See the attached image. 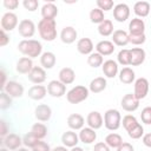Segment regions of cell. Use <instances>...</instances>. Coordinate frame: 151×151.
<instances>
[{
    "mask_svg": "<svg viewBox=\"0 0 151 151\" xmlns=\"http://www.w3.org/2000/svg\"><path fill=\"white\" fill-rule=\"evenodd\" d=\"M18 50L21 54L25 57H28L31 59L37 58L41 55L42 53V45L40 41L35 39H24L18 44Z\"/></svg>",
    "mask_w": 151,
    "mask_h": 151,
    "instance_id": "6da1fadb",
    "label": "cell"
},
{
    "mask_svg": "<svg viewBox=\"0 0 151 151\" xmlns=\"http://www.w3.org/2000/svg\"><path fill=\"white\" fill-rule=\"evenodd\" d=\"M38 32L45 41H53L57 38V24L54 19H41L38 22Z\"/></svg>",
    "mask_w": 151,
    "mask_h": 151,
    "instance_id": "7a4b0ae2",
    "label": "cell"
},
{
    "mask_svg": "<svg viewBox=\"0 0 151 151\" xmlns=\"http://www.w3.org/2000/svg\"><path fill=\"white\" fill-rule=\"evenodd\" d=\"M90 90L84 85H77L66 93V99L70 104H79L87 99Z\"/></svg>",
    "mask_w": 151,
    "mask_h": 151,
    "instance_id": "3957f363",
    "label": "cell"
},
{
    "mask_svg": "<svg viewBox=\"0 0 151 151\" xmlns=\"http://www.w3.org/2000/svg\"><path fill=\"white\" fill-rule=\"evenodd\" d=\"M122 116L120 112L116 109H110L104 113V125L110 131H116L120 127Z\"/></svg>",
    "mask_w": 151,
    "mask_h": 151,
    "instance_id": "277c9868",
    "label": "cell"
},
{
    "mask_svg": "<svg viewBox=\"0 0 151 151\" xmlns=\"http://www.w3.org/2000/svg\"><path fill=\"white\" fill-rule=\"evenodd\" d=\"M18 32L22 38H32L35 33V25L31 19H22L18 25Z\"/></svg>",
    "mask_w": 151,
    "mask_h": 151,
    "instance_id": "5b68a950",
    "label": "cell"
},
{
    "mask_svg": "<svg viewBox=\"0 0 151 151\" xmlns=\"http://www.w3.org/2000/svg\"><path fill=\"white\" fill-rule=\"evenodd\" d=\"M149 92V81L146 78L144 77H140L138 79L134 80V91H133V94L134 97L140 100V99H144L146 97Z\"/></svg>",
    "mask_w": 151,
    "mask_h": 151,
    "instance_id": "8992f818",
    "label": "cell"
},
{
    "mask_svg": "<svg viewBox=\"0 0 151 151\" xmlns=\"http://www.w3.org/2000/svg\"><path fill=\"white\" fill-rule=\"evenodd\" d=\"M18 17L13 12H6L1 18V29L5 32H11L18 26Z\"/></svg>",
    "mask_w": 151,
    "mask_h": 151,
    "instance_id": "52a82bcc",
    "label": "cell"
},
{
    "mask_svg": "<svg viewBox=\"0 0 151 151\" xmlns=\"http://www.w3.org/2000/svg\"><path fill=\"white\" fill-rule=\"evenodd\" d=\"M1 91L6 92L12 98H20V97H22L25 90H24V86L20 83H18L15 80H8L7 84L5 85V87Z\"/></svg>",
    "mask_w": 151,
    "mask_h": 151,
    "instance_id": "ba28073f",
    "label": "cell"
},
{
    "mask_svg": "<svg viewBox=\"0 0 151 151\" xmlns=\"http://www.w3.org/2000/svg\"><path fill=\"white\" fill-rule=\"evenodd\" d=\"M2 146H5L6 149L11 150V151H15L19 147H21L22 144V138L17 134V133H8L4 139H2Z\"/></svg>",
    "mask_w": 151,
    "mask_h": 151,
    "instance_id": "9c48e42d",
    "label": "cell"
},
{
    "mask_svg": "<svg viewBox=\"0 0 151 151\" xmlns=\"http://www.w3.org/2000/svg\"><path fill=\"white\" fill-rule=\"evenodd\" d=\"M47 93L51 97L60 98L66 93V85H64L60 80H51L47 85Z\"/></svg>",
    "mask_w": 151,
    "mask_h": 151,
    "instance_id": "30bf717a",
    "label": "cell"
},
{
    "mask_svg": "<svg viewBox=\"0 0 151 151\" xmlns=\"http://www.w3.org/2000/svg\"><path fill=\"white\" fill-rule=\"evenodd\" d=\"M120 105H122L123 110H125L126 112H133L139 107V100L134 97L133 93H126L122 98Z\"/></svg>",
    "mask_w": 151,
    "mask_h": 151,
    "instance_id": "8fae6325",
    "label": "cell"
},
{
    "mask_svg": "<svg viewBox=\"0 0 151 151\" xmlns=\"http://www.w3.org/2000/svg\"><path fill=\"white\" fill-rule=\"evenodd\" d=\"M130 17V7L126 4H118L113 7V18L118 22H124Z\"/></svg>",
    "mask_w": 151,
    "mask_h": 151,
    "instance_id": "7c38bea8",
    "label": "cell"
},
{
    "mask_svg": "<svg viewBox=\"0 0 151 151\" xmlns=\"http://www.w3.org/2000/svg\"><path fill=\"white\" fill-rule=\"evenodd\" d=\"M27 77L31 83L35 85H41L46 80V71L41 66H34Z\"/></svg>",
    "mask_w": 151,
    "mask_h": 151,
    "instance_id": "4fadbf2b",
    "label": "cell"
},
{
    "mask_svg": "<svg viewBox=\"0 0 151 151\" xmlns=\"http://www.w3.org/2000/svg\"><path fill=\"white\" fill-rule=\"evenodd\" d=\"M86 123L88 125V127L93 129V130H98L103 126L104 124V118L100 114V112L98 111H91L87 117H86Z\"/></svg>",
    "mask_w": 151,
    "mask_h": 151,
    "instance_id": "5bb4252c",
    "label": "cell"
},
{
    "mask_svg": "<svg viewBox=\"0 0 151 151\" xmlns=\"http://www.w3.org/2000/svg\"><path fill=\"white\" fill-rule=\"evenodd\" d=\"M34 116L39 122H48L52 117V109L46 104H40L35 107Z\"/></svg>",
    "mask_w": 151,
    "mask_h": 151,
    "instance_id": "9a60e30c",
    "label": "cell"
},
{
    "mask_svg": "<svg viewBox=\"0 0 151 151\" xmlns=\"http://www.w3.org/2000/svg\"><path fill=\"white\" fill-rule=\"evenodd\" d=\"M77 37H78V33L76 28L72 26H65L60 32V40L67 45L74 42L77 40Z\"/></svg>",
    "mask_w": 151,
    "mask_h": 151,
    "instance_id": "2e32d148",
    "label": "cell"
},
{
    "mask_svg": "<svg viewBox=\"0 0 151 151\" xmlns=\"http://www.w3.org/2000/svg\"><path fill=\"white\" fill-rule=\"evenodd\" d=\"M33 67H34L33 66V61L28 57H21L17 61V65H15V70H17L18 73H20V74H27V76L32 71Z\"/></svg>",
    "mask_w": 151,
    "mask_h": 151,
    "instance_id": "e0dca14e",
    "label": "cell"
},
{
    "mask_svg": "<svg viewBox=\"0 0 151 151\" xmlns=\"http://www.w3.org/2000/svg\"><path fill=\"white\" fill-rule=\"evenodd\" d=\"M101 70H103L104 76L107 77V78H114L119 73V71H118V64H117V61H114L112 59L105 60L104 64L101 65Z\"/></svg>",
    "mask_w": 151,
    "mask_h": 151,
    "instance_id": "ac0fdd59",
    "label": "cell"
},
{
    "mask_svg": "<svg viewBox=\"0 0 151 151\" xmlns=\"http://www.w3.org/2000/svg\"><path fill=\"white\" fill-rule=\"evenodd\" d=\"M112 42L116 46H120V47L126 46L130 42L129 33L124 29H116L112 34Z\"/></svg>",
    "mask_w": 151,
    "mask_h": 151,
    "instance_id": "d6986e66",
    "label": "cell"
},
{
    "mask_svg": "<svg viewBox=\"0 0 151 151\" xmlns=\"http://www.w3.org/2000/svg\"><path fill=\"white\" fill-rule=\"evenodd\" d=\"M93 42L90 38H81L77 41V50L80 54L84 55H90L91 53H93Z\"/></svg>",
    "mask_w": 151,
    "mask_h": 151,
    "instance_id": "ffe728a7",
    "label": "cell"
},
{
    "mask_svg": "<svg viewBox=\"0 0 151 151\" xmlns=\"http://www.w3.org/2000/svg\"><path fill=\"white\" fill-rule=\"evenodd\" d=\"M79 140L84 144H92L96 142L97 139V132L96 130L91 129V127H83L79 132Z\"/></svg>",
    "mask_w": 151,
    "mask_h": 151,
    "instance_id": "44dd1931",
    "label": "cell"
},
{
    "mask_svg": "<svg viewBox=\"0 0 151 151\" xmlns=\"http://www.w3.org/2000/svg\"><path fill=\"white\" fill-rule=\"evenodd\" d=\"M79 136L73 131V130H70V131H66L63 133L61 136V143L64 144V146L66 147H74L77 146V144L79 143Z\"/></svg>",
    "mask_w": 151,
    "mask_h": 151,
    "instance_id": "7402d4cb",
    "label": "cell"
},
{
    "mask_svg": "<svg viewBox=\"0 0 151 151\" xmlns=\"http://www.w3.org/2000/svg\"><path fill=\"white\" fill-rule=\"evenodd\" d=\"M131 51V66H139L145 61L146 53L142 47H133Z\"/></svg>",
    "mask_w": 151,
    "mask_h": 151,
    "instance_id": "603a6c76",
    "label": "cell"
},
{
    "mask_svg": "<svg viewBox=\"0 0 151 151\" xmlns=\"http://www.w3.org/2000/svg\"><path fill=\"white\" fill-rule=\"evenodd\" d=\"M145 22L140 18H133L129 24V34H144Z\"/></svg>",
    "mask_w": 151,
    "mask_h": 151,
    "instance_id": "cb8c5ba5",
    "label": "cell"
},
{
    "mask_svg": "<svg viewBox=\"0 0 151 151\" xmlns=\"http://www.w3.org/2000/svg\"><path fill=\"white\" fill-rule=\"evenodd\" d=\"M116 45L110 41V40H101L96 45V52H98L99 54L104 55H111L114 52V47Z\"/></svg>",
    "mask_w": 151,
    "mask_h": 151,
    "instance_id": "d4e9b609",
    "label": "cell"
},
{
    "mask_svg": "<svg viewBox=\"0 0 151 151\" xmlns=\"http://www.w3.org/2000/svg\"><path fill=\"white\" fill-rule=\"evenodd\" d=\"M85 119L81 114L79 113H72L67 117V125L71 130H81L84 127Z\"/></svg>",
    "mask_w": 151,
    "mask_h": 151,
    "instance_id": "484cf974",
    "label": "cell"
},
{
    "mask_svg": "<svg viewBox=\"0 0 151 151\" xmlns=\"http://www.w3.org/2000/svg\"><path fill=\"white\" fill-rule=\"evenodd\" d=\"M47 94V87L44 85H33L28 90V97L33 100H41Z\"/></svg>",
    "mask_w": 151,
    "mask_h": 151,
    "instance_id": "4316f807",
    "label": "cell"
},
{
    "mask_svg": "<svg viewBox=\"0 0 151 151\" xmlns=\"http://www.w3.org/2000/svg\"><path fill=\"white\" fill-rule=\"evenodd\" d=\"M133 12L138 18H145L151 12V6L147 1H137L133 6Z\"/></svg>",
    "mask_w": 151,
    "mask_h": 151,
    "instance_id": "83f0119b",
    "label": "cell"
},
{
    "mask_svg": "<svg viewBox=\"0 0 151 151\" xmlns=\"http://www.w3.org/2000/svg\"><path fill=\"white\" fill-rule=\"evenodd\" d=\"M58 15V7L52 2H45L41 7V17L42 19H54Z\"/></svg>",
    "mask_w": 151,
    "mask_h": 151,
    "instance_id": "f1b7e54d",
    "label": "cell"
},
{
    "mask_svg": "<svg viewBox=\"0 0 151 151\" xmlns=\"http://www.w3.org/2000/svg\"><path fill=\"white\" fill-rule=\"evenodd\" d=\"M55 63H57V58L53 52L47 51L40 55V64H41V67L45 70H51L55 65Z\"/></svg>",
    "mask_w": 151,
    "mask_h": 151,
    "instance_id": "f546056e",
    "label": "cell"
},
{
    "mask_svg": "<svg viewBox=\"0 0 151 151\" xmlns=\"http://www.w3.org/2000/svg\"><path fill=\"white\" fill-rule=\"evenodd\" d=\"M118 77H119V80L120 83L123 84H132L134 80H136V73L131 68V67H123L119 73H118Z\"/></svg>",
    "mask_w": 151,
    "mask_h": 151,
    "instance_id": "4dcf8cb0",
    "label": "cell"
},
{
    "mask_svg": "<svg viewBox=\"0 0 151 151\" xmlns=\"http://www.w3.org/2000/svg\"><path fill=\"white\" fill-rule=\"evenodd\" d=\"M58 76H59V79L58 80H60L64 85H70L76 79V73H74V71L71 67H64V68H61L59 71V74Z\"/></svg>",
    "mask_w": 151,
    "mask_h": 151,
    "instance_id": "1f68e13d",
    "label": "cell"
},
{
    "mask_svg": "<svg viewBox=\"0 0 151 151\" xmlns=\"http://www.w3.org/2000/svg\"><path fill=\"white\" fill-rule=\"evenodd\" d=\"M106 85H107V83H106V79L104 77H97V78L91 80L88 90L92 93H100L106 88Z\"/></svg>",
    "mask_w": 151,
    "mask_h": 151,
    "instance_id": "d6a6232c",
    "label": "cell"
},
{
    "mask_svg": "<svg viewBox=\"0 0 151 151\" xmlns=\"http://www.w3.org/2000/svg\"><path fill=\"white\" fill-rule=\"evenodd\" d=\"M37 139L42 140L46 136H47V126L42 123H35L32 125L31 131H29Z\"/></svg>",
    "mask_w": 151,
    "mask_h": 151,
    "instance_id": "836d02e7",
    "label": "cell"
},
{
    "mask_svg": "<svg viewBox=\"0 0 151 151\" xmlns=\"http://www.w3.org/2000/svg\"><path fill=\"white\" fill-rule=\"evenodd\" d=\"M105 143L110 149H118L124 142H123V138H122L120 134H118L116 132H112V133H109L105 137Z\"/></svg>",
    "mask_w": 151,
    "mask_h": 151,
    "instance_id": "e575fe53",
    "label": "cell"
},
{
    "mask_svg": "<svg viewBox=\"0 0 151 151\" xmlns=\"http://www.w3.org/2000/svg\"><path fill=\"white\" fill-rule=\"evenodd\" d=\"M113 22L110 19H105L101 24L98 25V33L101 37H109L113 34Z\"/></svg>",
    "mask_w": 151,
    "mask_h": 151,
    "instance_id": "d590c367",
    "label": "cell"
},
{
    "mask_svg": "<svg viewBox=\"0 0 151 151\" xmlns=\"http://www.w3.org/2000/svg\"><path fill=\"white\" fill-rule=\"evenodd\" d=\"M117 60L120 65L123 66H127V65H131V51L127 50V48H123L118 52V55H117Z\"/></svg>",
    "mask_w": 151,
    "mask_h": 151,
    "instance_id": "8d00e7d4",
    "label": "cell"
},
{
    "mask_svg": "<svg viewBox=\"0 0 151 151\" xmlns=\"http://www.w3.org/2000/svg\"><path fill=\"white\" fill-rule=\"evenodd\" d=\"M87 64L93 67V68H97L99 66H101L104 64V59H103V55L99 54L98 52H93L91 53L88 57H87Z\"/></svg>",
    "mask_w": 151,
    "mask_h": 151,
    "instance_id": "74e56055",
    "label": "cell"
},
{
    "mask_svg": "<svg viewBox=\"0 0 151 151\" xmlns=\"http://www.w3.org/2000/svg\"><path fill=\"white\" fill-rule=\"evenodd\" d=\"M122 124H123L124 129L126 130V132H129V131H131L134 126H137L139 123H138V120H137V118H136L134 116H132V114H126V116L123 117Z\"/></svg>",
    "mask_w": 151,
    "mask_h": 151,
    "instance_id": "f35d334b",
    "label": "cell"
},
{
    "mask_svg": "<svg viewBox=\"0 0 151 151\" xmlns=\"http://www.w3.org/2000/svg\"><path fill=\"white\" fill-rule=\"evenodd\" d=\"M90 20H91V22H93V24H98V25L101 24V22L105 20L104 12H103L101 9H99L98 7L91 9V12H90Z\"/></svg>",
    "mask_w": 151,
    "mask_h": 151,
    "instance_id": "ab89813d",
    "label": "cell"
},
{
    "mask_svg": "<svg viewBox=\"0 0 151 151\" xmlns=\"http://www.w3.org/2000/svg\"><path fill=\"white\" fill-rule=\"evenodd\" d=\"M38 142H39V139H37L31 132L26 133V134L22 137V144L25 145V147H31V149H33Z\"/></svg>",
    "mask_w": 151,
    "mask_h": 151,
    "instance_id": "60d3db41",
    "label": "cell"
},
{
    "mask_svg": "<svg viewBox=\"0 0 151 151\" xmlns=\"http://www.w3.org/2000/svg\"><path fill=\"white\" fill-rule=\"evenodd\" d=\"M9 106H12V97L9 94H7L6 92L1 91V96H0V109L1 110H6Z\"/></svg>",
    "mask_w": 151,
    "mask_h": 151,
    "instance_id": "b9f144b4",
    "label": "cell"
},
{
    "mask_svg": "<svg viewBox=\"0 0 151 151\" xmlns=\"http://www.w3.org/2000/svg\"><path fill=\"white\" fill-rule=\"evenodd\" d=\"M127 134H129V137L132 138V139H139V138H142V136H144V127H143L140 124H138V125L134 126L131 131H129Z\"/></svg>",
    "mask_w": 151,
    "mask_h": 151,
    "instance_id": "7bdbcfd3",
    "label": "cell"
},
{
    "mask_svg": "<svg viewBox=\"0 0 151 151\" xmlns=\"http://www.w3.org/2000/svg\"><path fill=\"white\" fill-rule=\"evenodd\" d=\"M97 7L103 12H107L114 7V4L112 0H97Z\"/></svg>",
    "mask_w": 151,
    "mask_h": 151,
    "instance_id": "ee69618b",
    "label": "cell"
},
{
    "mask_svg": "<svg viewBox=\"0 0 151 151\" xmlns=\"http://www.w3.org/2000/svg\"><path fill=\"white\" fill-rule=\"evenodd\" d=\"M140 118H142V122L146 125H151V106H146L142 110V113H140Z\"/></svg>",
    "mask_w": 151,
    "mask_h": 151,
    "instance_id": "f6af8a7d",
    "label": "cell"
},
{
    "mask_svg": "<svg viewBox=\"0 0 151 151\" xmlns=\"http://www.w3.org/2000/svg\"><path fill=\"white\" fill-rule=\"evenodd\" d=\"M129 37H130V42L133 44V45H142V44H144V42L146 41V35H145V33H144V34H137V35H134V34H129Z\"/></svg>",
    "mask_w": 151,
    "mask_h": 151,
    "instance_id": "bcb514c9",
    "label": "cell"
},
{
    "mask_svg": "<svg viewBox=\"0 0 151 151\" xmlns=\"http://www.w3.org/2000/svg\"><path fill=\"white\" fill-rule=\"evenodd\" d=\"M22 6H24L27 11L34 12V11H37V8H38V6H39V2H38L37 0H24V1H22Z\"/></svg>",
    "mask_w": 151,
    "mask_h": 151,
    "instance_id": "7dc6e473",
    "label": "cell"
},
{
    "mask_svg": "<svg viewBox=\"0 0 151 151\" xmlns=\"http://www.w3.org/2000/svg\"><path fill=\"white\" fill-rule=\"evenodd\" d=\"M32 151H52L50 145L46 143V142H42V140H39L35 146L32 149Z\"/></svg>",
    "mask_w": 151,
    "mask_h": 151,
    "instance_id": "c3c4849f",
    "label": "cell"
},
{
    "mask_svg": "<svg viewBox=\"0 0 151 151\" xmlns=\"http://www.w3.org/2000/svg\"><path fill=\"white\" fill-rule=\"evenodd\" d=\"M2 4H4V7L6 9H9V12H11V9H17L19 6L18 0H4Z\"/></svg>",
    "mask_w": 151,
    "mask_h": 151,
    "instance_id": "681fc988",
    "label": "cell"
},
{
    "mask_svg": "<svg viewBox=\"0 0 151 151\" xmlns=\"http://www.w3.org/2000/svg\"><path fill=\"white\" fill-rule=\"evenodd\" d=\"M7 134H8V127H7V124H6V122H5L4 119H1V120H0V136H1V138L4 139Z\"/></svg>",
    "mask_w": 151,
    "mask_h": 151,
    "instance_id": "f907efd6",
    "label": "cell"
},
{
    "mask_svg": "<svg viewBox=\"0 0 151 151\" xmlns=\"http://www.w3.org/2000/svg\"><path fill=\"white\" fill-rule=\"evenodd\" d=\"M93 151H110V147L106 145L105 142H98L94 144Z\"/></svg>",
    "mask_w": 151,
    "mask_h": 151,
    "instance_id": "816d5d0a",
    "label": "cell"
},
{
    "mask_svg": "<svg viewBox=\"0 0 151 151\" xmlns=\"http://www.w3.org/2000/svg\"><path fill=\"white\" fill-rule=\"evenodd\" d=\"M9 42V35L4 31L1 29V33H0V46H6L7 44Z\"/></svg>",
    "mask_w": 151,
    "mask_h": 151,
    "instance_id": "f5cc1de1",
    "label": "cell"
},
{
    "mask_svg": "<svg viewBox=\"0 0 151 151\" xmlns=\"http://www.w3.org/2000/svg\"><path fill=\"white\" fill-rule=\"evenodd\" d=\"M117 151H134V147L132 146V144L127 143V142H124L118 149Z\"/></svg>",
    "mask_w": 151,
    "mask_h": 151,
    "instance_id": "db71d44e",
    "label": "cell"
},
{
    "mask_svg": "<svg viewBox=\"0 0 151 151\" xmlns=\"http://www.w3.org/2000/svg\"><path fill=\"white\" fill-rule=\"evenodd\" d=\"M143 144L147 147H151V132L150 133H145L143 136Z\"/></svg>",
    "mask_w": 151,
    "mask_h": 151,
    "instance_id": "11a10c76",
    "label": "cell"
},
{
    "mask_svg": "<svg viewBox=\"0 0 151 151\" xmlns=\"http://www.w3.org/2000/svg\"><path fill=\"white\" fill-rule=\"evenodd\" d=\"M6 84H7V81H6V72H5L4 67H1V85H0L1 90L5 87V85H6Z\"/></svg>",
    "mask_w": 151,
    "mask_h": 151,
    "instance_id": "9f6ffc18",
    "label": "cell"
},
{
    "mask_svg": "<svg viewBox=\"0 0 151 151\" xmlns=\"http://www.w3.org/2000/svg\"><path fill=\"white\" fill-rule=\"evenodd\" d=\"M52 151H70V150H67V147L66 146H55L54 149H52Z\"/></svg>",
    "mask_w": 151,
    "mask_h": 151,
    "instance_id": "6f0895ef",
    "label": "cell"
},
{
    "mask_svg": "<svg viewBox=\"0 0 151 151\" xmlns=\"http://www.w3.org/2000/svg\"><path fill=\"white\" fill-rule=\"evenodd\" d=\"M70 151H84V149L80 147V146H74V147H72Z\"/></svg>",
    "mask_w": 151,
    "mask_h": 151,
    "instance_id": "680465c9",
    "label": "cell"
},
{
    "mask_svg": "<svg viewBox=\"0 0 151 151\" xmlns=\"http://www.w3.org/2000/svg\"><path fill=\"white\" fill-rule=\"evenodd\" d=\"M15 151H29V150H28V147H19V149L15 150Z\"/></svg>",
    "mask_w": 151,
    "mask_h": 151,
    "instance_id": "91938a15",
    "label": "cell"
},
{
    "mask_svg": "<svg viewBox=\"0 0 151 151\" xmlns=\"http://www.w3.org/2000/svg\"><path fill=\"white\" fill-rule=\"evenodd\" d=\"M0 151H11V150H8V149H6L5 146H2V147L0 149Z\"/></svg>",
    "mask_w": 151,
    "mask_h": 151,
    "instance_id": "94428289",
    "label": "cell"
}]
</instances>
